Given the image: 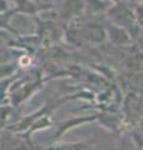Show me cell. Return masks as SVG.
I'll return each mask as SVG.
<instances>
[{
    "label": "cell",
    "mask_w": 143,
    "mask_h": 150,
    "mask_svg": "<svg viewBox=\"0 0 143 150\" xmlns=\"http://www.w3.org/2000/svg\"><path fill=\"white\" fill-rule=\"evenodd\" d=\"M134 139H136V142H137L138 144L142 145V146H143V124H142L141 128L136 131V134H134Z\"/></svg>",
    "instance_id": "1"
}]
</instances>
